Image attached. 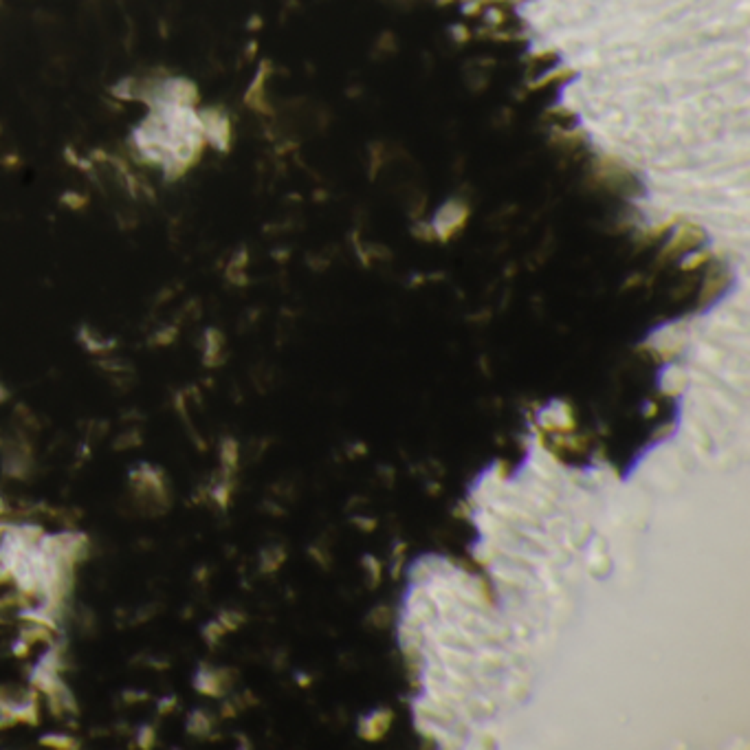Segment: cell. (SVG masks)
<instances>
[{"label": "cell", "mask_w": 750, "mask_h": 750, "mask_svg": "<svg viewBox=\"0 0 750 750\" xmlns=\"http://www.w3.org/2000/svg\"><path fill=\"white\" fill-rule=\"evenodd\" d=\"M128 484L141 508L157 510V513H165L170 508L172 497H170L168 478H165V474L159 467L141 462L136 469L130 471Z\"/></svg>", "instance_id": "cell-1"}, {"label": "cell", "mask_w": 750, "mask_h": 750, "mask_svg": "<svg viewBox=\"0 0 750 750\" xmlns=\"http://www.w3.org/2000/svg\"><path fill=\"white\" fill-rule=\"evenodd\" d=\"M0 713H5L18 724H40V704L38 691L33 687L20 685H0Z\"/></svg>", "instance_id": "cell-2"}, {"label": "cell", "mask_w": 750, "mask_h": 750, "mask_svg": "<svg viewBox=\"0 0 750 750\" xmlns=\"http://www.w3.org/2000/svg\"><path fill=\"white\" fill-rule=\"evenodd\" d=\"M194 689L207 698H222L227 696L231 689V671L227 666H207L201 664L196 673H194Z\"/></svg>", "instance_id": "cell-3"}, {"label": "cell", "mask_w": 750, "mask_h": 750, "mask_svg": "<svg viewBox=\"0 0 750 750\" xmlns=\"http://www.w3.org/2000/svg\"><path fill=\"white\" fill-rule=\"evenodd\" d=\"M392 711H387V708H381V711L372 713L370 717L361 719V726H359V735L368 742H379L381 737H385V733L390 731L392 726Z\"/></svg>", "instance_id": "cell-4"}, {"label": "cell", "mask_w": 750, "mask_h": 750, "mask_svg": "<svg viewBox=\"0 0 750 750\" xmlns=\"http://www.w3.org/2000/svg\"><path fill=\"white\" fill-rule=\"evenodd\" d=\"M185 728L187 733L192 735V737L196 740H207L212 737V731H214V717L205 711V708H196V711H192L187 715V721H185Z\"/></svg>", "instance_id": "cell-5"}, {"label": "cell", "mask_w": 750, "mask_h": 750, "mask_svg": "<svg viewBox=\"0 0 750 750\" xmlns=\"http://www.w3.org/2000/svg\"><path fill=\"white\" fill-rule=\"evenodd\" d=\"M238 462H240V444L235 442L233 438H225V440L220 442V467H222V474L233 476L235 469H238Z\"/></svg>", "instance_id": "cell-6"}, {"label": "cell", "mask_w": 750, "mask_h": 750, "mask_svg": "<svg viewBox=\"0 0 750 750\" xmlns=\"http://www.w3.org/2000/svg\"><path fill=\"white\" fill-rule=\"evenodd\" d=\"M231 478L229 474H222L210 489V497L214 499V504L220 506V508H227L229 502H231V491H233V484H231Z\"/></svg>", "instance_id": "cell-7"}, {"label": "cell", "mask_w": 750, "mask_h": 750, "mask_svg": "<svg viewBox=\"0 0 750 750\" xmlns=\"http://www.w3.org/2000/svg\"><path fill=\"white\" fill-rule=\"evenodd\" d=\"M40 746L45 748H53V750H77L81 748V742L73 735H64V733H47L40 737Z\"/></svg>", "instance_id": "cell-8"}, {"label": "cell", "mask_w": 750, "mask_h": 750, "mask_svg": "<svg viewBox=\"0 0 750 750\" xmlns=\"http://www.w3.org/2000/svg\"><path fill=\"white\" fill-rule=\"evenodd\" d=\"M286 559V552L282 546H269L267 550H262V572H275Z\"/></svg>", "instance_id": "cell-9"}, {"label": "cell", "mask_w": 750, "mask_h": 750, "mask_svg": "<svg viewBox=\"0 0 750 750\" xmlns=\"http://www.w3.org/2000/svg\"><path fill=\"white\" fill-rule=\"evenodd\" d=\"M220 345L222 339L216 330H207V350H205V364L207 366H216L218 364V354H220Z\"/></svg>", "instance_id": "cell-10"}, {"label": "cell", "mask_w": 750, "mask_h": 750, "mask_svg": "<svg viewBox=\"0 0 750 750\" xmlns=\"http://www.w3.org/2000/svg\"><path fill=\"white\" fill-rule=\"evenodd\" d=\"M225 634H227V630L222 627L218 618H216V620H210V623H207L205 627H203V638H205V643L210 645V647H216V645L222 641V638H225Z\"/></svg>", "instance_id": "cell-11"}, {"label": "cell", "mask_w": 750, "mask_h": 750, "mask_svg": "<svg viewBox=\"0 0 750 750\" xmlns=\"http://www.w3.org/2000/svg\"><path fill=\"white\" fill-rule=\"evenodd\" d=\"M134 746L136 748H143V750H150L157 746V726L152 724H143L141 728L136 731V737H134Z\"/></svg>", "instance_id": "cell-12"}, {"label": "cell", "mask_w": 750, "mask_h": 750, "mask_svg": "<svg viewBox=\"0 0 750 750\" xmlns=\"http://www.w3.org/2000/svg\"><path fill=\"white\" fill-rule=\"evenodd\" d=\"M218 620H220V625H222V627H225L227 634H229V632H235V630L240 627V625L244 623V616H242L240 612H233V609H222V612L218 614Z\"/></svg>", "instance_id": "cell-13"}, {"label": "cell", "mask_w": 750, "mask_h": 750, "mask_svg": "<svg viewBox=\"0 0 750 750\" xmlns=\"http://www.w3.org/2000/svg\"><path fill=\"white\" fill-rule=\"evenodd\" d=\"M139 444H141V436H139V432H130V434H121V436L115 440L113 447H115L117 451H121V449L139 447Z\"/></svg>", "instance_id": "cell-14"}, {"label": "cell", "mask_w": 750, "mask_h": 750, "mask_svg": "<svg viewBox=\"0 0 750 750\" xmlns=\"http://www.w3.org/2000/svg\"><path fill=\"white\" fill-rule=\"evenodd\" d=\"M176 704H178V698H176V696L161 698V700H159V713H161V715H170L174 708H176Z\"/></svg>", "instance_id": "cell-15"}, {"label": "cell", "mask_w": 750, "mask_h": 750, "mask_svg": "<svg viewBox=\"0 0 750 750\" xmlns=\"http://www.w3.org/2000/svg\"><path fill=\"white\" fill-rule=\"evenodd\" d=\"M123 700H126V704H139V702L148 700V693H143V691H126V693H123Z\"/></svg>", "instance_id": "cell-16"}, {"label": "cell", "mask_w": 750, "mask_h": 750, "mask_svg": "<svg viewBox=\"0 0 750 750\" xmlns=\"http://www.w3.org/2000/svg\"><path fill=\"white\" fill-rule=\"evenodd\" d=\"M366 568H370V572H372V586H377L381 579V565L372 557H366Z\"/></svg>", "instance_id": "cell-17"}, {"label": "cell", "mask_w": 750, "mask_h": 750, "mask_svg": "<svg viewBox=\"0 0 750 750\" xmlns=\"http://www.w3.org/2000/svg\"><path fill=\"white\" fill-rule=\"evenodd\" d=\"M7 581H11V572H9V568L0 561V583H7Z\"/></svg>", "instance_id": "cell-18"}]
</instances>
